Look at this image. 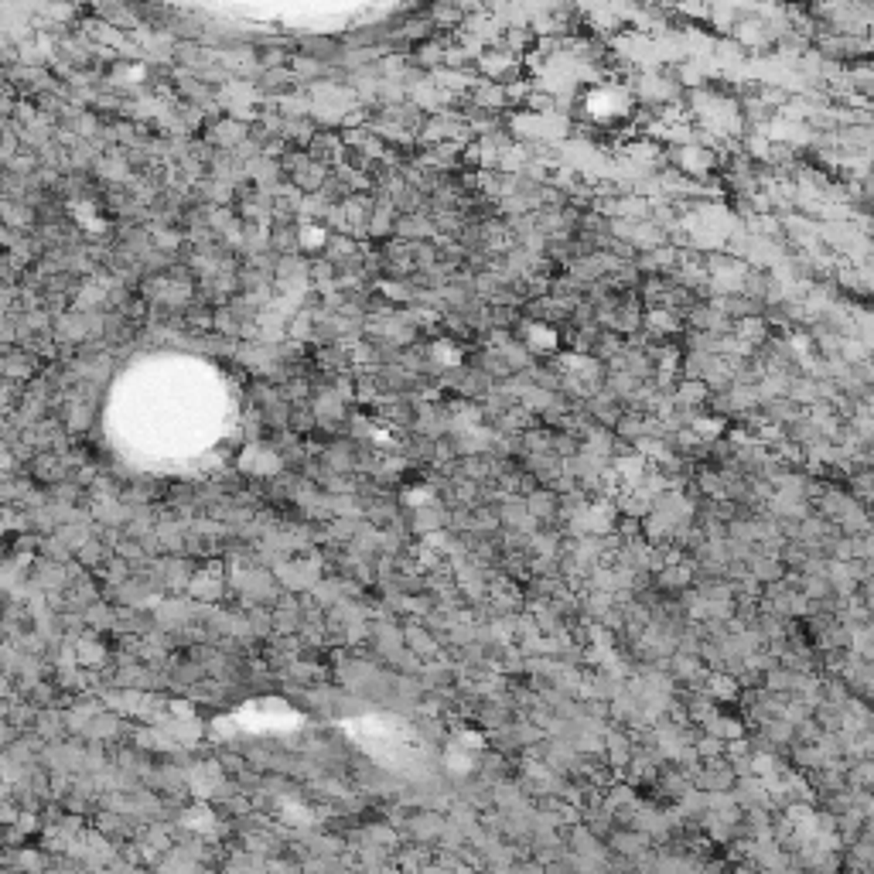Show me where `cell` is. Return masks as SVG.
I'll return each instance as SVG.
<instances>
[{
    "instance_id": "6da1fadb",
    "label": "cell",
    "mask_w": 874,
    "mask_h": 874,
    "mask_svg": "<svg viewBox=\"0 0 874 874\" xmlns=\"http://www.w3.org/2000/svg\"><path fill=\"white\" fill-rule=\"evenodd\" d=\"M406 830H410V837L413 840H423V843H434L441 833H444V820L437 816V813H421V816H413L410 823H406Z\"/></svg>"
}]
</instances>
